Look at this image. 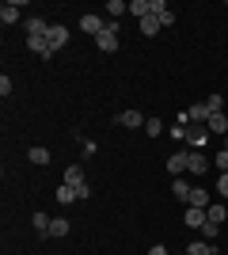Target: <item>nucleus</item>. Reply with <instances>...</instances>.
I'll return each instance as SVG.
<instances>
[{"instance_id": "obj_9", "label": "nucleus", "mask_w": 228, "mask_h": 255, "mask_svg": "<svg viewBox=\"0 0 228 255\" xmlns=\"http://www.w3.org/2000/svg\"><path fill=\"white\" fill-rule=\"evenodd\" d=\"M206 137H209V126H206V122H198V126H190V137H186V141H190V149H198V152H202Z\"/></svg>"}, {"instance_id": "obj_33", "label": "nucleus", "mask_w": 228, "mask_h": 255, "mask_svg": "<svg viewBox=\"0 0 228 255\" xmlns=\"http://www.w3.org/2000/svg\"><path fill=\"white\" fill-rule=\"evenodd\" d=\"M149 255H171V252H167L163 244H152V248H149Z\"/></svg>"}, {"instance_id": "obj_1", "label": "nucleus", "mask_w": 228, "mask_h": 255, "mask_svg": "<svg viewBox=\"0 0 228 255\" xmlns=\"http://www.w3.org/2000/svg\"><path fill=\"white\" fill-rule=\"evenodd\" d=\"M50 27H54V23H46V15H27V19H23L27 38H50Z\"/></svg>"}, {"instance_id": "obj_16", "label": "nucleus", "mask_w": 228, "mask_h": 255, "mask_svg": "<svg viewBox=\"0 0 228 255\" xmlns=\"http://www.w3.org/2000/svg\"><path fill=\"white\" fill-rule=\"evenodd\" d=\"M130 15L149 19V15H152V0H130Z\"/></svg>"}, {"instance_id": "obj_5", "label": "nucleus", "mask_w": 228, "mask_h": 255, "mask_svg": "<svg viewBox=\"0 0 228 255\" xmlns=\"http://www.w3.org/2000/svg\"><path fill=\"white\" fill-rule=\"evenodd\" d=\"M114 122H118V126H126V129H145V115H141V111H133V107H130V111H122Z\"/></svg>"}, {"instance_id": "obj_30", "label": "nucleus", "mask_w": 228, "mask_h": 255, "mask_svg": "<svg viewBox=\"0 0 228 255\" xmlns=\"http://www.w3.org/2000/svg\"><path fill=\"white\" fill-rule=\"evenodd\" d=\"M156 19H160V27H175V11H171V8H163Z\"/></svg>"}, {"instance_id": "obj_7", "label": "nucleus", "mask_w": 228, "mask_h": 255, "mask_svg": "<svg viewBox=\"0 0 228 255\" xmlns=\"http://www.w3.org/2000/svg\"><path fill=\"white\" fill-rule=\"evenodd\" d=\"M46 42H50V50H61V46H69V27H61V23H54V27H50V38H46Z\"/></svg>"}, {"instance_id": "obj_29", "label": "nucleus", "mask_w": 228, "mask_h": 255, "mask_svg": "<svg viewBox=\"0 0 228 255\" xmlns=\"http://www.w3.org/2000/svg\"><path fill=\"white\" fill-rule=\"evenodd\" d=\"M217 194H221V202L228 198V171H221V175H217Z\"/></svg>"}, {"instance_id": "obj_3", "label": "nucleus", "mask_w": 228, "mask_h": 255, "mask_svg": "<svg viewBox=\"0 0 228 255\" xmlns=\"http://www.w3.org/2000/svg\"><path fill=\"white\" fill-rule=\"evenodd\" d=\"M186 168H190V149L171 152V160H167V171H171V179H179V175H183Z\"/></svg>"}, {"instance_id": "obj_6", "label": "nucleus", "mask_w": 228, "mask_h": 255, "mask_svg": "<svg viewBox=\"0 0 228 255\" xmlns=\"http://www.w3.org/2000/svg\"><path fill=\"white\" fill-rule=\"evenodd\" d=\"M206 221H209V225H225V221H228V210H225V202H221V198H213V202L206 206Z\"/></svg>"}, {"instance_id": "obj_11", "label": "nucleus", "mask_w": 228, "mask_h": 255, "mask_svg": "<svg viewBox=\"0 0 228 255\" xmlns=\"http://www.w3.org/2000/svg\"><path fill=\"white\" fill-rule=\"evenodd\" d=\"M190 191H194V187H190V183H186L183 175H179V179H171V194L179 198V202H186V206H190Z\"/></svg>"}, {"instance_id": "obj_22", "label": "nucleus", "mask_w": 228, "mask_h": 255, "mask_svg": "<svg viewBox=\"0 0 228 255\" xmlns=\"http://www.w3.org/2000/svg\"><path fill=\"white\" fill-rule=\"evenodd\" d=\"M202 103L209 107V115H221V111H225V96H221V92H213V96H206V99H202Z\"/></svg>"}, {"instance_id": "obj_28", "label": "nucleus", "mask_w": 228, "mask_h": 255, "mask_svg": "<svg viewBox=\"0 0 228 255\" xmlns=\"http://www.w3.org/2000/svg\"><path fill=\"white\" fill-rule=\"evenodd\" d=\"M202 236H206V240H209V244H213V240H217V236H221V225H202Z\"/></svg>"}, {"instance_id": "obj_21", "label": "nucleus", "mask_w": 228, "mask_h": 255, "mask_svg": "<svg viewBox=\"0 0 228 255\" xmlns=\"http://www.w3.org/2000/svg\"><path fill=\"white\" fill-rule=\"evenodd\" d=\"M57 202L61 206H69V202H76V187H69V183H61V187H57V194H54Z\"/></svg>"}, {"instance_id": "obj_20", "label": "nucleus", "mask_w": 228, "mask_h": 255, "mask_svg": "<svg viewBox=\"0 0 228 255\" xmlns=\"http://www.w3.org/2000/svg\"><path fill=\"white\" fill-rule=\"evenodd\" d=\"M50 225H54V217H46L42 210L34 213V233H38V236H50Z\"/></svg>"}, {"instance_id": "obj_32", "label": "nucleus", "mask_w": 228, "mask_h": 255, "mask_svg": "<svg viewBox=\"0 0 228 255\" xmlns=\"http://www.w3.org/2000/svg\"><path fill=\"white\" fill-rule=\"evenodd\" d=\"M0 96H11V76H0Z\"/></svg>"}, {"instance_id": "obj_12", "label": "nucleus", "mask_w": 228, "mask_h": 255, "mask_svg": "<svg viewBox=\"0 0 228 255\" xmlns=\"http://www.w3.org/2000/svg\"><path fill=\"white\" fill-rule=\"evenodd\" d=\"M183 225H190V229H202V225H206V210H198V206H186Z\"/></svg>"}, {"instance_id": "obj_15", "label": "nucleus", "mask_w": 228, "mask_h": 255, "mask_svg": "<svg viewBox=\"0 0 228 255\" xmlns=\"http://www.w3.org/2000/svg\"><path fill=\"white\" fill-rule=\"evenodd\" d=\"M65 183H69V187H84V168H80V164H69V168H65Z\"/></svg>"}, {"instance_id": "obj_13", "label": "nucleus", "mask_w": 228, "mask_h": 255, "mask_svg": "<svg viewBox=\"0 0 228 255\" xmlns=\"http://www.w3.org/2000/svg\"><path fill=\"white\" fill-rule=\"evenodd\" d=\"M27 50L38 53L42 61H50V57H54V50H50V42H46V38H27Z\"/></svg>"}, {"instance_id": "obj_18", "label": "nucleus", "mask_w": 228, "mask_h": 255, "mask_svg": "<svg viewBox=\"0 0 228 255\" xmlns=\"http://www.w3.org/2000/svg\"><path fill=\"white\" fill-rule=\"evenodd\" d=\"M186 255H217V252H213V244H209V240H190Z\"/></svg>"}, {"instance_id": "obj_26", "label": "nucleus", "mask_w": 228, "mask_h": 255, "mask_svg": "<svg viewBox=\"0 0 228 255\" xmlns=\"http://www.w3.org/2000/svg\"><path fill=\"white\" fill-rule=\"evenodd\" d=\"M145 133H149V137H160V133H163V122H160V118H145Z\"/></svg>"}, {"instance_id": "obj_8", "label": "nucleus", "mask_w": 228, "mask_h": 255, "mask_svg": "<svg viewBox=\"0 0 228 255\" xmlns=\"http://www.w3.org/2000/svg\"><path fill=\"white\" fill-rule=\"evenodd\" d=\"M183 115H186V126H198V122L209 118V107L206 103H190V111H183Z\"/></svg>"}, {"instance_id": "obj_19", "label": "nucleus", "mask_w": 228, "mask_h": 255, "mask_svg": "<svg viewBox=\"0 0 228 255\" xmlns=\"http://www.w3.org/2000/svg\"><path fill=\"white\" fill-rule=\"evenodd\" d=\"M126 11H130V4H126V0H107V15H110V19H122Z\"/></svg>"}, {"instance_id": "obj_10", "label": "nucleus", "mask_w": 228, "mask_h": 255, "mask_svg": "<svg viewBox=\"0 0 228 255\" xmlns=\"http://www.w3.org/2000/svg\"><path fill=\"white\" fill-rule=\"evenodd\" d=\"M190 175H206L209 171V160H206V152H198V149H190Z\"/></svg>"}, {"instance_id": "obj_17", "label": "nucleus", "mask_w": 228, "mask_h": 255, "mask_svg": "<svg viewBox=\"0 0 228 255\" xmlns=\"http://www.w3.org/2000/svg\"><path fill=\"white\" fill-rule=\"evenodd\" d=\"M209 202H213V194H209V191H202V187H194V191H190V206H198V210H206Z\"/></svg>"}, {"instance_id": "obj_31", "label": "nucleus", "mask_w": 228, "mask_h": 255, "mask_svg": "<svg viewBox=\"0 0 228 255\" xmlns=\"http://www.w3.org/2000/svg\"><path fill=\"white\" fill-rule=\"evenodd\" d=\"M213 164H217V175H221V171H228V152L221 149V152H217V160H213Z\"/></svg>"}, {"instance_id": "obj_34", "label": "nucleus", "mask_w": 228, "mask_h": 255, "mask_svg": "<svg viewBox=\"0 0 228 255\" xmlns=\"http://www.w3.org/2000/svg\"><path fill=\"white\" fill-rule=\"evenodd\" d=\"M225 152H228V137H225Z\"/></svg>"}, {"instance_id": "obj_27", "label": "nucleus", "mask_w": 228, "mask_h": 255, "mask_svg": "<svg viewBox=\"0 0 228 255\" xmlns=\"http://www.w3.org/2000/svg\"><path fill=\"white\" fill-rule=\"evenodd\" d=\"M167 133H171L175 141H186V137H190V126H183V122H175V126L167 129Z\"/></svg>"}, {"instance_id": "obj_2", "label": "nucleus", "mask_w": 228, "mask_h": 255, "mask_svg": "<svg viewBox=\"0 0 228 255\" xmlns=\"http://www.w3.org/2000/svg\"><path fill=\"white\" fill-rule=\"evenodd\" d=\"M107 23L110 19H103V15H95V11H84V15H80V31L91 34V38H99V34L107 31Z\"/></svg>"}, {"instance_id": "obj_23", "label": "nucleus", "mask_w": 228, "mask_h": 255, "mask_svg": "<svg viewBox=\"0 0 228 255\" xmlns=\"http://www.w3.org/2000/svg\"><path fill=\"white\" fill-rule=\"evenodd\" d=\"M27 156H31V164H38V168H42V164H50V149H42V145H34Z\"/></svg>"}, {"instance_id": "obj_25", "label": "nucleus", "mask_w": 228, "mask_h": 255, "mask_svg": "<svg viewBox=\"0 0 228 255\" xmlns=\"http://www.w3.org/2000/svg\"><path fill=\"white\" fill-rule=\"evenodd\" d=\"M141 34H145V38H152V34H160V19H156V15L141 19Z\"/></svg>"}, {"instance_id": "obj_14", "label": "nucleus", "mask_w": 228, "mask_h": 255, "mask_svg": "<svg viewBox=\"0 0 228 255\" xmlns=\"http://www.w3.org/2000/svg\"><path fill=\"white\" fill-rule=\"evenodd\" d=\"M206 126H209V133H225V137H228V115H225V111H221V115H209Z\"/></svg>"}, {"instance_id": "obj_24", "label": "nucleus", "mask_w": 228, "mask_h": 255, "mask_svg": "<svg viewBox=\"0 0 228 255\" xmlns=\"http://www.w3.org/2000/svg\"><path fill=\"white\" fill-rule=\"evenodd\" d=\"M50 236H69V217H54V225H50Z\"/></svg>"}, {"instance_id": "obj_4", "label": "nucleus", "mask_w": 228, "mask_h": 255, "mask_svg": "<svg viewBox=\"0 0 228 255\" xmlns=\"http://www.w3.org/2000/svg\"><path fill=\"white\" fill-rule=\"evenodd\" d=\"M19 8H27V0H4V4H0V23H4V27H11V23H19Z\"/></svg>"}]
</instances>
